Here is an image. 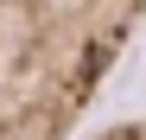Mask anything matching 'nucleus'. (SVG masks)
<instances>
[{
    "label": "nucleus",
    "mask_w": 146,
    "mask_h": 140,
    "mask_svg": "<svg viewBox=\"0 0 146 140\" xmlns=\"http://www.w3.org/2000/svg\"><path fill=\"white\" fill-rule=\"evenodd\" d=\"M95 140H146V115H133V121H114V127H102Z\"/></svg>",
    "instance_id": "nucleus-2"
},
{
    "label": "nucleus",
    "mask_w": 146,
    "mask_h": 140,
    "mask_svg": "<svg viewBox=\"0 0 146 140\" xmlns=\"http://www.w3.org/2000/svg\"><path fill=\"white\" fill-rule=\"evenodd\" d=\"M140 19L146 0H0V140H70Z\"/></svg>",
    "instance_id": "nucleus-1"
}]
</instances>
